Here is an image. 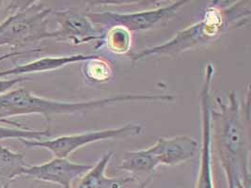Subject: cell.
<instances>
[{
	"label": "cell",
	"mask_w": 251,
	"mask_h": 188,
	"mask_svg": "<svg viewBox=\"0 0 251 188\" xmlns=\"http://www.w3.org/2000/svg\"><path fill=\"white\" fill-rule=\"evenodd\" d=\"M211 109L212 148L228 188H251L250 116L241 109L235 92L216 96Z\"/></svg>",
	"instance_id": "obj_1"
},
{
	"label": "cell",
	"mask_w": 251,
	"mask_h": 188,
	"mask_svg": "<svg viewBox=\"0 0 251 188\" xmlns=\"http://www.w3.org/2000/svg\"><path fill=\"white\" fill-rule=\"evenodd\" d=\"M250 17V1H238L232 4L214 1L206 8L202 17L198 22L178 31L164 44L132 53L130 59L133 63H136L151 58L177 57L187 51L207 47L228 30L248 24Z\"/></svg>",
	"instance_id": "obj_2"
},
{
	"label": "cell",
	"mask_w": 251,
	"mask_h": 188,
	"mask_svg": "<svg viewBox=\"0 0 251 188\" xmlns=\"http://www.w3.org/2000/svg\"><path fill=\"white\" fill-rule=\"evenodd\" d=\"M147 100L146 94H127L88 101L67 102L41 97L20 88L0 95V122L11 124L16 128H25L22 124L10 120L9 118L38 114L50 119L53 115L88 113L108 106L123 103H145Z\"/></svg>",
	"instance_id": "obj_3"
},
{
	"label": "cell",
	"mask_w": 251,
	"mask_h": 188,
	"mask_svg": "<svg viewBox=\"0 0 251 188\" xmlns=\"http://www.w3.org/2000/svg\"><path fill=\"white\" fill-rule=\"evenodd\" d=\"M52 13L53 10L43 2H26L0 24V47L9 46L15 47V51H25L23 48L46 40L48 17Z\"/></svg>",
	"instance_id": "obj_4"
},
{
	"label": "cell",
	"mask_w": 251,
	"mask_h": 188,
	"mask_svg": "<svg viewBox=\"0 0 251 188\" xmlns=\"http://www.w3.org/2000/svg\"><path fill=\"white\" fill-rule=\"evenodd\" d=\"M187 3L188 1L186 0H180L170 5L159 6L154 9L151 8L139 12H114L102 8V10L93 9L94 11H88L85 13L92 23L96 26L100 25V28L103 31L112 26L119 25L133 33L152 29L160 24L172 20Z\"/></svg>",
	"instance_id": "obj_5"
},
{
	"label": "cell",
	"mask_w": 251,
	"mask_h": 188,
	"mask_svg": "<svg viewBox=\"0 0 251 188\" xmlns=\"http://www.w3.org/2000/svg\"><path fill=\"white\" fill-rule=\"evenodd\" d=\"M144 127L139 122H129L125 125L109 129L88 131L79 134L66 135L47 141H25L21 142L27 148L46 149L53 153L54 157L67 158L80 148L100 141H114L137 137L143 133Z\"/></svg>",
	"instance_id": "obj_6"
},
{
	"label": "cell",
	"mask_w": 251,
	"mask_h": 188,
	"mask_svg": "<svg viewBox=\"0 0 251 188\" xmlns=\"http://www.w3.org/2000/svg\"><path fill=\"white\" fill-rule=\"evenodd\" d=\"M215 76V67L209 63L205 68L204 79L200 94V106L201 115V147L200 155L199 174L195 188H216L214 181L211 109L213 97L211 94L212 83Z\"/></svg>",
	"instance_id": "obj_7"
},
{
	"label": "cell",
	"mask_w": 251,
	"mask_h": 188,
	"mask_svg": "<svg viewBox=\"0 0 251 188\" xmlns=\"http://www.w3.org/2000/svg\"><path fill=\"white\" fill-rule=\"evenodd\" d=\"M53 13L56 17L57 28L49 31L47 39H54L74 46L95 43L96 49L101 47L104 31L92 23L85 12L66 9Z\"/></svg>",
	"instance_id": "obj_8"
},
{
	"label": "cell",
	"mask_w": 251,
	"mask_h": 188,
	"mask_svg": "<svg viewBox=\"0 0 251 188\" xmlns=\"http://www.w3.org/2000/svg\"><path fill=\"white\" fill-rule=\"evenodd\" d=\"M92 166L91 164L74 163L67 158L54 157L45 164L27 165L23 176L55 184L62 188H70Z\"/></svg>",
	"instance_id": "obj_9"
},
{
	"label": "cell",
	"mask_w": 251,
	"mask_h": 188,
	"mask_svg": "<svg viewBox=\"0 0 251 188\" xmlns=\"http://www.w3.org/2000/svg\"><path fill=\"white\" fill-rule=\"evenodd\" d=\"M199 143L188 136L159 138L149 147L159 165L175 166L191 160L198 151Z\"/></svg>",
	"instance_id": "obj_10"
},
{
	"label": "cell",
	"mask_w": 251,
	"mask_h": 188,
	"mask_svg": "<svg viewBox=\"0 0 251 188\" xmlns=\"http://www.w3.org/2000/svg\"><path fill=\"white\" fill-rule=\"evenodd\" d=\"M114 155L113 152L104 153L103 156L70 188H123L128 183L137 179L135 177L106 176V167Z\"/></svg>",
	"instance_id": "obj_11"
},
{
	"label": "cell",
	"mask_w": 251,
	"mask_h": 188,
	"mask_svg": "<svg viewBox=\"0 0 251 188\" xmlns=\"http://www.w3.org/2000/svg\"><path fill=\"white\" fill-rule=\"evenodd\" d=\"M94 55L75 54L68 56H57V57H46L42 59H35L24 65H17L9 70H0V79L5 76H23L27 73L35 72H45L50 70L61 69L70 64L84 62L88 59H92Z\"/></svg>",
	"instance_id": "obj_12"
},
{
	"label": "cell",
	"mask_w": 251,
	"mask_h": 188,
	"mask_svg": "<svg viewBox=\"0 0 251 188\" xmlns=\"http://www.w3.org/2000/svg\"><path fill=\"white\" fill-rule=\"evenodd\" d=\"M158 166L159 164L155 157L147 148L126 152L118 168L130 173L131 176L137 179V177L154 175Z\"/></svg>",
	"instance_id": "obj_13"
},
{
	"label": "cell",
	"mask_w": 251,
	"mask_h": 188,
	"mask_svg": "<svg viewBox=\"0 0 251 188\" xmlns=\"http://www.w3.org/2000/svg\"><path fill=\"white\" fill-rule=\"evenodd\" d=\"M26 166L25 153L12 152L0 145V188L10 184L14 178L23 176Z\"/></svg>",
	"instance_id": "obj_14"
},
{
	"label": "cell",
	"mask_w": 251,
	"mask_h": 188,
	"mask_svg": "<svg viewBox=\"0 0 251 188\" xmlns=\"http://www.w3.org/2000/svg\"><path fill=\"white\" fill-rule=\"evenodd\" d=\"M103 46L111 53L117 55L126 54L133 46V33L123 26H112L103 32L101 47Z\"/></svg>",
	"instance_id": "obj_15"
},
{
	"label": "cell",
	"mask_w": 251,
	"mask_h": 188,
	"mask_svg": "<svg viewBox=\"0 0 251 188\" xmlns=\"http://www.w3.org/2000/svg\"><path fill=\"white\" fill-rule=\"evenodd\" d=\"M82 73L90 82L105 83L113 78L114 70L109 61L94 55L92 59L84 61Z\"/></svg>",
	"instance_id": "obj_16"
},
{
	"label": "cell",
	"mask_w": 251,
	"mask_h": 188,
	"mask_svg": "<svg viewBox=\"0 0 251 188\" xmlns=\"http://www.w3.org/2000/svg\"><path fill=\"white\" fill-rule=\"evenodd\" d=\"M51 136L50 130L28 129V128H10L0 126V141L4 140H17V141H43L44 138Z\"/></svg>",
	"instance_id": "obj_17"
},
{
	"label": "cell",
	"mask_w": 251,
	"mask_h": 188,
	"mask_svg": "<svg viewBox=\"0 0 251 188\" xmlns=\"http://www.w3.org/2000/svg\"><path fill=\"white\" fill-rule=\"evenodd\" d=\"M29 80L28 77L24 76H17L12 79H0V95L8 93L10 90H12V87H14L18 83L25 82Z\"/></svg>",
	"instance_id": "obj_18"
},
{
	"label": "cell",
	"mask_w": 251,
	"mask_h": 188,
	"mask_svg": "<svg viewBox=\"0 0 251 188\" xmlns=\"http://www.w3.org/2000/svg\"><path fill=\"white\" fill-rule=\"evenodd\" d=\"M154 179V175L147 177L143 181H138V179H135L132 182L128 183L123 188H147Z\"/></svg>",
	"instance_id": "obj_19"
},
{
	"label": "cell",
	"mask_w": 251,
	"mask_h": 188,
	"mask_svg": "<svg viewBox=\"0 0 251 188\" xmlns=\"http://www.w3.org/2000/svg\"><path fill=\"white\" fill-rule=\"evenodd\" d=\"M41 49H35V50H25V51H14V52H11L8 54H4L0 56V62L5 60V59H10L12 57H18L21 55H25V54H30V53H35V52H40Z\"/></svg>",
	"instance_id": "obj_20"
},
{
	"label": "cell",
	"mask_w": 251,
	"mask_h": 188,
	"mask_svg": "<svg viewBox=\"0 0 251 188\" xmlns=\"http://www.w3.org/2000/svg\"><path fill=\"white\" fill-rule=\"evenodd\" d=\"M2 188H10V184H8V185H6L5 187H3Z\"/></svg>",
	"instance_id": "obj_21"
}]
</instances>
